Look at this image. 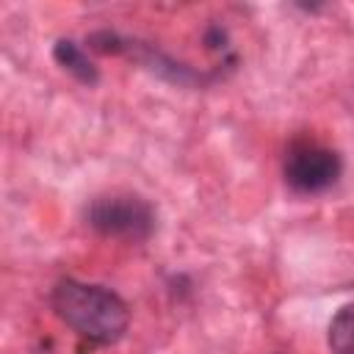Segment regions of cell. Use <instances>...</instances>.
<instances>
[{"instance_id":"obj_7","label":"cell","mask_w":354,"mask_h":354,"mask_svg":"<svg viewBox=\"0 0 354 354\" xmlns=\"http://www.w3.org/2000/svg\"><path fill=\"white\" fill-rule=\"evenodd\" d=\"M205 44L207 50H216V53H227L230 50V36L221 25H207L205 28Z\"/></svg>"},{"instance_id":"obj_5","label":"cell","mask_w":354,"mask_h":354,"mask_svg":"<svg viewBox=\"0 0 354 354\" xmlns=\"http://www.w3.org/2000/svg\"><path fill=\"white\" fill-rule=\"evenodd\" d=\"M53 58H55L58 66H64L72 77H77V80L86 83V86H94V83L100 80V72H97V66L91 64V58H88L86 50H83L77 41H72V39H58V41L53 44Z\"/></svg>"},{"instance_id":"obj_4","label":"cell","mask_w":354,"mask_h":354,"mask_svg":"<svg viewBox=\"0 0 354 354\" xmlns=\"http://www.w3.org/2000/svg\"><path fill=\"white\" fill-rule=\"evenodd\" d=\"M122 55H130L136 58L138 64H144L149 72L160 75L163 80H171L177 86H196V83H205V80H213V75H205V72H196L191 69L188 64H180L174 58H169L166 53H160L158 47L147 44V41H138V39H122Z\"/></svg>"},{"instance_id":"obj_2","label":"cell","mask_w":354,"mask_h":354,"mask_svg":"<svg viewBox=\"0 0 354 354\" xmlns=\"http://www.w3.org/2000/svg\"><path fill=\"white\" fill-rule=\"evenodd\" d=\"M88 227L105 238L147 241L155 232V210L138 194H108L88 205Z\"/></svg>"},{"instance_id":"obj_6","label":"cell","mask_w":354,"mask_h":354,"mask_svg":"<svg viewBox=\"0 0 354 354\" xmlns=\"http://www.w3.org/2000/svg\"><path fill=\"white\" fill-rule=\"evenodd\" d=\"M329 348L332 354H354V304L335 313L329 324Z\"/></svg>"},{"instance_id":"obj_3","label":"cell","mask_w":354,"mask_h":354,"mask_svg":"<svg viewBox=\"0 0 354 354\" xmlns=\"http://www.w3.org/2000/svg\"><path fill=\"white\" fill-rule=\"evenodd\" d=\"M340 171H343L340 155L310 138H296L288 147L285 163H282L285 183L299 194H318L332 188Z\"/></svg>"},{"instance_id":"obj_1","label":"cell","mask_w":354,"mask_h":354,"mask_svg":"<svg viewBox=\"0 0 354 354\" xmlns=\"http://www.w3.org/2000/svg\"><path fill=\"white\" fill-rule=\"evenodd\" d=\"M50 307L61 324L91 346L119 343L130 324V310L119 293L80 279H61L50 293Z\"/></svg>"}]
</instances>
